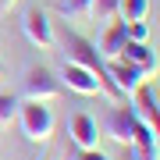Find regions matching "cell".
Wrapping results in <instances>:
<instances>
[{
  "label": "cell",
  "mask_w": 160,
  "mask_h": 160,
  "mask_svg": "<svg viewBox=\"0 0 160 160\" xmlns=\"http://www.w3.org/2000/svg\"><path fill=\"white\" fill-rule=\"evenodd\" d=\"M18 125H22L25 132V139L29 142H50V135H53V110L46 107V100H25V103H18Z\"/></svg>",
  "instance_id": "obj_1"
},
{
  "label": "cell",
  "mask_w": 160,
  "mask_h": 160,
  "mask_svg": "<svg viewBox=\"0 0 160 160\" xmlns=\"http://www.w3.org/2000/svg\"><path fill=\"white\" fill-rule=\"evenodd\" d=\"M61 50L68 53V61L71 64H82V68H89L96 78H103L107 82V71H103V61H100V53H96V46H92L89 39H82L78 32H68L64 29V36H61ZM110 86V82H107Z\"/></svg>",
  "instance_id": "obj_2"
},
{
  "label": "cell",
  "mask_w": 160,
  "mask_h": 160,
  "mask_svg": "<svg viewBox=\"0 0 160 160\" xmlns=\"http://www.w3.org/2000/svg\"><path fill=\"white\" fill-rule=\"evenodd\" d=\"M103 71H107V82L114 86V92H121V96H132V92L139 89V82L146 78V71L139 68V64L125 61V57L103 61Z\"/></svg>",
  "instance_id": "obj_3"
},
{
  "label": "cell",
  "mask_w": 160,
  "mask_h": 160,
  "mask_svg": "<svg viewBox=\"0 0 160 160\" xmlns=\"http://www.w3.org/2000/svg\"><path fill=\"white\" fill-rule=\"evenodd\" d=\"M61 78L53 75L50 68H29L25 71V82H22V92H25V100H53V96H61Z\"/></svg>",
  "instance_id": "obj_4"
},
{
  "label": "cell",
  "mask_w": 160,
  "mask_h": 160,
  "mask_svg": "<svg viewBox=\"0 0 160 160\" xmlns=\"http://www.w3.org/2000/svg\"><path fill=\"white\" fill-rule=\"evenodd\" d=\"M22 29H25V36H29V43L39 46V50H53V46H57V32H53V25H50V18H46V11H39V7L25 11Z\"/></svg>",
  "instance_id": "obj_5"
},
{
  "label": "cell",
  "mask_w": 160,
  "mask_h": 160,
  "mask_svg": "<svg viewBox=\"0 0 160 160\" xmlns=\"http://www.w3.org/2000/svg\"><path fill=\"white\" fill-rule=\"evenodd\" d=\"M135 96V103H132V114H135L142 125H149L157 132V125H160V110H157V103H160V96H157V78L149 82V78H142L139 82V89L132 92Z\"/></svg>",
  "instance_id": "obj_6"
},
{
  "label": "cell",
  "mask_w": 160,
  "mask_h": 160,
  "mask_svg": "<svg viewBox=\"0 0 160 160\" xmlns=\"http://www.w3.org/2000/svg\"><path fill=\"white\" fill-rule=\"evenodd\" d=\"M61 86H68L75 92H82V96H103L107 92V82L96 78L89 68H82V64H64V75H61Z\"/></svg>",
  "instance_id": "obj_7"
},
{
  "label": "cell",
  "mask_w": 160,
  "mask_h": 160,
  "mask_svg": "<svg viewBox=\"0 0 160 160\" xmlns=\"http://www.w3.org/2000/svg\"><path fill=\"white\" fill-rule=\"evenodd\" d=\"M103 128H107V135L114 139V142L132 146V128H135V114H132V107H110Z\"/></svg>",
  "instance_id": "obj_8"
},
{
  "label": "cell",
  "mask_w": 160,
  "mask_h": 160,
  "mask_svg": "<svg viewBox=\"0 0 160 160\" xmlns=\"http://www.w3.org/2000/svg\"><path fill=\"white\" fill-rule=\"evenodd\" d=\"M125 39H128L125 22H121V18L107 22V29H103V36H100V46H96L100 61H114V57H121V46H125Z\"/></svg>",
  "instance_id": "obj_9"
},
{
  "label": "cell",
  "mask_w": 160,
  "mask_h": 160,
  "mask_svg": "<svg viewBox=\"0 0 160 160\" xmlns=\"http://www.w3.org/2000/svg\"><path fill=\"white\" fill-rule=\"evenodd\" d=\"M71 142L78 149H96L100 146V125H96V118L75 114L71 118Z\"/></svg>",
  "instance_id": "obj_10"
},
{
  "label": "cell",
  "mask_w": 160,
  "mask_h": 160,
  "mask_svg": "<svg viewBox=\"0 0 160 160\" xmlns=\"http://www.w3.org/2000/svg\"><path fill=\"white\" fill-rule=\"evenodd\" d=\"M121 57L139 64L142 71H153L157 75V50L149 43H139V39H125V46H121Z\"/></svg>",
  "instance_id": "obj_11"
},
{
  "label": "cell",
  "mask_w": 160,
  "mask_h": 160,
  "mask_svg": "<svg viewBox=\"0 0 160 160\" xmlns=\"http://www.w3.org/2000/svg\"><path fill=\"white\" fill-rule=\"evenodd\" d=\"M146 14H149V0H121L118 4L121 22H146Z\"/></svg>",
  "instance_id": "obj_12"
},
{
  "label": "cell",
  "mask_w": 160,
  "mask_h": 160,
  "mask_svg": "<svg viewBox=\"0 0 160 160\" xmlns=\"http://www.w3.org/2000/svg\"><path fill=\"white\" fill-rule=\"evenodd\" d=\"M118 4L121 0H89V18H96V22H114L118 18Z\"/></svg>",
  "instance_id": "obj_13"
},
{
  "label": "cell",
  "mask_w": 160,
  "mask_h": 160,
  "mask_svg": "<svg viewBox=\"0 0 160 160\" xmlns=\"http://www.w3.org/2000/svg\"><path fill=\"white\" fill-rule=\"evenodd\" d=\"M14 118H18V96L14 92H0V128H11Z\"/></svg>",
  "instance_id": "obj_14"
},
{
  "label": "cell",
  "mask_w": 160,
  "mask_h": 160,
  "mask_svg": "<svg viewBox=\"0 0 160 160\" xmlns=\"http://www.w3.org/2000/svg\"><path fill=\"white\" fill-rule=\"evenodd\" d=\"M61 14L68 18H89V0H61Z\"/></svg>",
  "instance_id": "obj_15"
},
{
  "label": "cell",
  "mask_w": 160,
  "mask_h": 160,
  "mask_svg": "<svg viewBox=\"0 0 160 160\" xmlns=\"http://www.w3.org/2000/svg\"><path fill=\"white\" fill-rule=\"evenodd\" d=\"M132 160H160L157 146H142V142H132Z\"/></svg>",
  "instance_id": "obj_16"
},
{
  "label": "cell",
  "mask_w": 160,
  "mask_h": 160,
  "mask_svg": "<svg viewBox=\"0 0 160 160\" xmlns=\"http://www.w3.org/2000/svg\"><path fill=\"white\" fill-rule=\"evenodd\" d=\"M75 160H110V157L96 146V149H78V153H75Z\"/></svg>",
  "instance_id": "obj_17"
},
{
  "label": "cell",
  "mask_w": 160,
  "mask_h": 160,
  "mask_svg": "<svg viewBox=\"0 0 160 160\" xmlns=\"http://www.w3.org/2000/svg\"><path fill=\"white\" fill-rule=\"evenodd\" d=\"M14 7H18V0H0V14H11Z\"/></svg>",
  "instance_id": "obj_18"
},
{
  "label": "cell",
  "mask_w": 160,
  "mask_h": 160,
  "mask_svg": "<svg viewBox=\"0 0 160 160\" xmlns=\"http://www.w3.org/2000/svg\"><path fill=\"white\" fill-rule=\"evenodd\" d=\"M0 78H4V61H0Z\"/></svg>",
  "instance_id": "obj_19"
},
{
  "label": "cell",
  "mask_w": 160,
  "mask_h": 160,
  "mask_svg": "<svg viewBox=\"0 0 160 160\" xmlns=\"http://www.w3.org/2000/svg\"><path fill=\"white\" fill-rule=\"evenodd\" d=\"M46 160H53V157H46Z\"/></svg>",
  "instance_id": "obj_20"
}]
</instances>
